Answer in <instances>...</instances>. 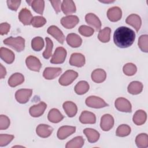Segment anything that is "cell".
<instances>
[{
    "mask_svg": "<svg viewBox=\"0 0 148 148\" xmlns=\"http://www.w3.org/2000/svg\"><path fill=\"white\" fill-rule=\"evenodd\" d=\"M135 39V33L130 28L120 27L117 28L113 35L114 44L120 48H127L131 46Z\"/></svg>",
    "mask_w": 148,
    "mask_h": 148,
    "instance_id": "cell-1",
    "label": "cell"
},
{
    "mask_svg": "<svg viewBox=\"0 0 148 148\" xmlns=\"http://www.w3.org/2000/svg\"><path fill=\"white\" fill-rule=\"evenodd\" d=\"M3 43L18 52L23 51L25 47V39L21 36L16 38L10 36L3 40Z\"/></svg>",
    "mask_w": 148,
    "mask_h": 148,
    "instance_id": "cell-2",
    "label": "cell"
},
{
    "mask_svg": "<svg viewBox=\"0 0 148 148\" xmlns=\"http://www.w3.org/2000/svg\"><path fill=\"white\" fill-rule=\"evenodd\" d=\"M78 76V73L73 70L65 71L59 79V83L62 86H68L71 84Z\"/></svg>",
    "mask_w": 148,
    "mask_h": 148,
    "instance_id": "cell-3",
    "label": "cell"
},
{
    "mask_svg": "<svg viewBox=\"0 0 148 148\" xmlns=\"http://www.w3.org/2000/svg\"><path fill=\"white\" fill-rule=\"evenodd\" d=\"M86 104L87 106L93 108H102L108 106L103 99L97 96H90L86 99Z\"/></svg>",
    "mask_w": 148,
    "mask_h": 148,
    "instance_id": "cell-4",
    "label": "cell"
},
{
    "mask_svg": "<svg viewBox=\"0 0 148 148\" xmlns=\"http://www.w3.org/2000/svg\"><path fill=\"white\" fill-rule=\"evenodd\" d=\"M66 54V51L64 47H58L56 48L50 60V62L54 64L63 63L65 60Z\"/></svg>",
    "mask_w": 148,
    "mask_h": 148,
    "instance_id": "cell-5",
    "label": "cell"
},
{
    "mask_svg": "<svg viewBox=\"0 0 148 148\" xmlns=\"http://www.w3.org/2000/svg\"><path fill=\"white\" fill-rule=\"evenodd\" d=\"M114 105L116 108L123 112H131L132 106L130 102L126 98L120 97L116 99Z\"/></svg>",
    "mask_w": 148,
    "mask_h": 148,
    "instance_id": "cell-6",
    "label": "cell"
},
{
    "mask_svg": "<svg viewBox=\"0 0 148 148\" xmlns=\"http://www.w3.org/2000/svg\"><path fill=\"white\" fill-rule=\"evenodd\" d=\"M32 94V89H20L16 92L15 97L17 102L19 103H25L29 99Z\"/></svg>",
    "mask_w": 148,
    "mask_h": 148,
    "instance_id": "cell-7",
    "label": "cell"
},
{
    "mask_svg": "<svg viewBox=\"0 0 148 148\" xmlns=\"http://www.w3.org/2000/svg\"><path fill=\"white\" fill-rule=\"evenodd\" d=\"M25 63L27 68L33 71L39 72L42 67V64L40 60L33 56L27 57L25 60Z\"/></svg>",
    "mask_w": 148,
    "mask_h": 148,
    "instance_id": "cell-8",
    "label": "cell"
},
{
    "mask_svg": "<svg viewBox=\"0 0 148 148\" xmlns=\"http://www.w3.org/2000/svg\"><path fill=\"white\" fill-rule=\"evenodd\" d=\"M79 21L77 16L75 15H69L63 17L61 19V23L63 27L66 29H71L76 26Z\"/></svg>",
    "mask_w": 148,
    "mask_h": 148,
    "instance_id": "cell-9",
    "label": "cell"
},
{
    "mask_svg": "<svg viewBox=\"0 0 148 148\" xmlns=\"http://www.w3.org/2000/svg\"><path fill=\"white\" fill-rule=\"evenodd\" d=\"M46 108V103L44 102H40L37 105L32 106L29 109V112L31 116L34 117H38L43 114Z\"/></svg>",
    "mask_w": 148,
    "mask_h": 148,
    "instance_id": "cell-10",
    "label": "cell"
},
{
    "mask_svg": "<svg viewBox=\"0 0 148 148\" xmlns=\"http://www.w3.org/2000/svg\"><path fill=\"white\" fill-rule=\"evenodd\" d=\"M114 125V119L113 116L109 114L103 115L101 119L100 126L102 130L104 131L110 130Z\"/></svg>",
    "mask_w": 148,
    "mask_h": 148,
    "instance_id": "cell-11",
    "label": "cell"
},
{
    "mask_svg": "<svg viewBox=\"0 0 148 148\" xmlns=\"http://www.w3.org/2000/svg\"><path fill=\"white\" fill-rule=\"evenodd\" d=\"M47 32L49 34L51 35L53 37H54L60 43H64V42L65 40V36L62 32L57 26H50L48 28Z\"/></svg>",
    "mask_w": 148,
    "mask_h": 148,
    "instance_id": "cell-12",
    "label": "cell"
},
{
    "mask_svg": "<svg viewBox=\"0 0 148 148\" xmlns=\"http://www.w3.org/2000/svg\"><path fill=\"white\" fill-rule=\"evenodd\" d=\"M107 17L110 21H117L120 20L122 17V11L118 6L112 7L108 10Z\"/></svg>",
    "mask_w": 148,
    "mask_h": 148,
    "instance_id": "cell-13",
    "label": "cell"
},
{
    "mask_svg": "<svg viewBox=\"0 0 148 148\" xmlns=\"http://www.w3.org/2000/svg\"><path fill=\"white\" fill-rule=\"evenodd\" d=\"M85 62L84 56L82 54L79 53H74L72 54L69 59L70 65L77 67H82L84 66Z\"/></svg>",
    "mask_w": 148,
    "mask_h": 148,
    "instance_id": "cell-14",
    "label": "cell"
},
{
    "mask_svg": "<svg viewBox=\"0 0 148 148\" xmlns=\"http://www.w3.org/2000/svg\"><path fill=\"white\" fill-rule=\"evenodd\" d=\"M76 131V127L73 126H62L59 128L57 131V137L61 140L65 139L72 134H73Z\"/></svg>",
    "mask_w": 148,
    "mask_h": 148,
    "instance_id": "cell-15",
    "label": "cell"
},
{
    "mask_svg": "<svg viewBox=\"0 0 148 148\" xmlns=\"http://www.w3.org/2000/svg\"><path fill=\"white\" fill-rule=\"evenodd\" d=\"M33 18L31 12L27 8H23L18 14L19 20L25 25L31 24V21Z\"/></svg>",
    "mask_w": 148,
    "mask_h": 148,
    "instance_id": "cell-16",
    "label": "cell"
},
{
    "mask_svg": "<svg viewBox=\"0 0 148 148\" xmlns=\"http://www.w3.org/2000/svg\"><path fill=\"white\" fill-rule=\"evenodd\" d=\"M85 20L88 24L93 27L96 31H98L101 29V21L95 14L92 13H89L87 14L85 16Z\"/></svg>",
    "mask_w": 148,
    "mask_h": 148,
    "instance_id": "cell-17",
    "label": "cell"
},
{
    "mask_svg": "<svg viewBox=\"0 0 148 148\" xmlns=\"http://www.w3.org/2000/svg\"><path fill=\"white\" fill-rule=\"evenodd\" d=\"M62 72L61 68L47 67L46 68L43 72V76L47 80L53 79L58 76Z\"/></svg>",
    "mask_w": 148,
    "mask_h": 148,
    "instance_id": "cell-18",
    "label": "cell"
},
{
    "mask_svg": "<svg viewBox=\"0 0 148 148\" xmlns=\"http://www.w3.org/2000/svg\"><path fill=\"white\" fill-rule=\"evenodd\" d=\"M53 128L47 124H40L38 125L36 129L37 135L41 138H47L52 133Z\"/></svg>",
    "mask_w": 148,
    "mask_h": 148,
    "instance_id": "cell-19",
    "label": "cell"
},
{
    "mask_svg": "<svg viewBox=\"0 0 148 148\" xmlns=\"http://www.w3.org/2000/svg\"><path fill=\"white\" fill-rule=\"evenodd\" d=\"M125 22L127 24L132 26L137 32L139 30L142 24L141 18L140 16L136 14H131L129 15L127 17Z\"/></svg>",
    "mask_w": 148,
    "mask_h": 148,
    "instance_id": "cell-20",
    "label": "cell"
},
{
    "mask_svg": "<svg viewBox=\"0 0 148 148\" xmlns=\"http://www.w3.org/2000/svg\"><path fill=\"white\" fill-rule=\"evenodd\" d=\"M0 57L1 59L7 64H12L15 58L14 53L6 47H1Z\"/></svg>",
    "mask_w": 148,
    "mask_h": 148,
    "instance_id": "cell-21",
    "label": "cell"
},
{
    "mask_svg": "<svg viewBox=\"0 0 148 148\" xmlns=\"http://www.w3.org/2000/svg\"><path fill=\"white\" fill-rule=\"evenodd\" d=\"M66 40L67 43L72 47H78L82 43V38L76 34L71 33L66 36Z\"/></svg>",
    "mask_w": 148,
    "mask_h": 148,
    "instance_id": "cell-22",
    "label": "cell"
},
{
    "mask_svg": "<svg viewBox=\"0 0 148 148\" xmlns=\"http://www.w3.org/2000/svg\"><path fill=\"white\" fill-rule=\"evenodd\" d=\"M79 120L83 124H94L96 122V117L93 113L84 110L82 112Z\"/></svg>",
    "mask_w": 148,
    "mask_h": 148,
    "instance_id": "cell-23",
    "label": "cell"
},
{
    "mask_svg": "<svg viewBox=\"0 0 148 148\" xmlns=\"http://www.w3.org/2000/svg\"><path fill=\"white\" fill-rule=\"evenodd\" d=\"M61 9L63 13L68 15L76 12V8L74 2L72 0H64L61 4Z\"/></svg>",
    "mask_w": 148,
    "mask_h": 148,
    "instance_id": "cell-24",
    "label": "cell"
},
{
    "mask_svg": "<svg viewBox=\"0 0 148 148\" xmlns=\"http://www.w3.org/2000/svg\"><path fill=\"white\" fill-rule=\"evenodd\" d=\"M91 79L93 82L99 83L104 82L106 78L105 71L101 68L96 69L91 73Z\"/></svg>",
    "mask_w": 148,
    "mask_h": 148,
    "instance_id": "cell-25",
    "label": "cell"
},
{
    "mask_svg": "<svg viewBox=\"0 0 148 148\" xmlns=\"http://www.w3.org/2000/svg\"><path fill=\"white\" fill-rule=\"evenodd\" d=\"M63 109L67 116L69 117L75 116L77 111L76 105L72 101H66L63 103Z\"/></svg>",
    "mask_w": 148,
    "mask_h": 148,
    "instance_id": "cell-26",
    "label": "cell"
},
{
    "mask_svg": "<svg viewBox=\"0 0 148 148\" xmlns=\"http://www.w3.org/2000/svg\"><path fill=\"white\" fill-rule=\"evenodd\" d=\"M47 118L50 122L57 123L60 122L64 119V116L57 109L53 108L49 111Z\"/></svg>",
    "mask_w": 148,
    "mask_h": 148,
    "instance_id": "cell-27",
    "label": "cell"
},
{
    "mask_svg": "<svg viewBox=\"0 0 148 148\" xmlns=\"http://www.w3.org/2000/svg\"><path fill=\"white\" fill-rule=\"evenodd\" d=\"M24 81V77L23 74L20 73H14L9 77L8 84L12 87H14L23 83Z\"/></svg>",
    "mask_w": 148,
    "mask_h": 148,
    "instance_id": "cell-28",
    "label": "cell"
},
{
    "mask_svg": "<svg viewBox=\"0 0 148 148\" xmlns=\"http://www.w3.org/2000/svg\"><path fill=\"white\" fill-rule=\"evenodd\" d=\"M147 119V114L143 110H137L134 114L132 120L133 122L137 125H140L143 124Z\"/></svg>",
    "mask_w": 148,
    "mask_h": 148,
    "instance_id": "cell-29",
    "label": "cell"
},
{
    "mask_svg": "<svg viewBox=\"0 0 148 148\" xmlns=\"http://www.w3.org/2000/svg\"><path fill=\"white\" fill-rule=\"evenodd\" d=\"M83 132L90 143H95L99 138V133L94 129L87 128L83 130Z\"/></svg>",
    "mask_w": 148,
    "mask_h": 148,
    "instance_id": "cell-30",
    "label": "cell"
},
{
    "mask_svg": "<svg viewBox=\"0 0 148 148\" xmlns=\"http://www.w3.org/2000/svg\"><path fill=\"white\" fill-rule=\"evenodd\" d=\"M27 2L31 6L32 9L36 13L42 14L45 8V1L43 0L27 1Z\"/></svg>",
    "mask_w": 148,
    "mask_h": 148,
    "instance_id": "cell-31",
    "label": "cell"
},
{
    "mask_svg": "<svg viewBox=\"0 0 148 148\" xmlns=\"http://www.w3.org/2000/svg\"><path fill=\"white\" fill-rule=\"evenodd\" d=\"M128 91L132 95L140 94L143 90V84L138 81H133L130 83L128 86Z\"/></svg>",
    "mask_w": 148,
    "mask_h": 148,
    "instance_id": "cell-32",
    "label": "cell"
},
{
    "mask_svg": "<svg viewBox=\"0 0 148 148\" xmlns=\"http://www.w3.org/2000/svg\"><path fill=\"white\" fill-rule=\"evenodd\" d=\"M84 143V140L82 136H79L75 137L72 140L67 142L65 147L66 148H80Z\"/></svg>",
    "mask_w": 148,
    "mask_h": 148,
    "instance_id": "cell-33",
    "label": "cell"
},
{
    "mask_svg": "<svg viewBox=\"0 0 148 148\" xmlns=\"http://www.w3.org/2000/svg\"><path fill=\"white\" fill-rule=\"evenodd\" d=\"M135 143L138 147L146 148L148 147V136L145 133H142L137 135L135 139Z\"/></svg>",
    "mask_w": 148,
    "mask_h": 148,
    "instance_id": "cell-34",
    "label": "cell"
},
{
    "mask_svg": "<svg viewBox=\"0 0 148 148\" xmlns=\"http://www.w3.org/2000/svg\"><path fill=\"white\" fill-rule=\"evenodd\" d=\"M89 84L86 81L79 82L75 87V91L78 95H83L86 93L89 90Z\"/></svg>",
    "mask_w": 148,
    "mask_h": 148,
    "instance_id": "cell-35",
    "label": "cell"
},
{
    "mask_svg": "<svg viewBox=\"0 0 148 148\" xmlns=\"http://www.w3.org/2000/svg\"><path fill=\"white\" fill-rule=\"evenodd\" d=\"M111 29L109 27H105V28L99 31L98 35V39L103 42L107 43L110 40V35Z\"/></svg>",
    "mask_w": 148,
    "mask_h": 148,
    "instance_id": "cell-36",
    "label": "cell"
},
{
    "mask_svg": "<svg viewBox=\"0 0 148 148\" xmlns=\"http://www.w3.org/2000/svg\"><path fill=\"white\" fill-rule=\"evenodd\" d=\"M45 43L42 37L36 36L33 38L31 40V47L36 51H40L44 47Z\"/></svg>",
    "mask_w": 148,
    "mask_h": 148,
    "instance_id": "cell-37",
    "label": "cell"
},
{
    "mask_svg": "<svg viewBox=\"0 0 148 148\" xmlns=\"http://www.w3.org/2000/svg\"><path fill=\"white\" fill-rule=\"evenodd\" d=\"M131 130L129 125L127 124H121L118 127L116 130V134L120 137H124L128 136L131 133Z\"/></svg>",
    "mask_w": 148,
    "mask_h": 148,
    "instance_id": "cell-38",
    "label": "cell"
},
{
    "mask_svg": "<svg viewBox=\"0 0 148 148\" xmlns=\"http://www.w3.org/2000/svg\"><path fill=\"white\" fill-rule=\"evenodd\" d=\"M140 49L145 53L148 52V35H142L140 36L138 43Z\"/></svg>",
    "mask_w": 148,
    "mask_h": 148,
    "instance_id": "cell-39",
    "label": "cell"
},
{
    "mask_svg": "<svg viewBox=\"0 0 148 148\" xmlns=\"http://www.w3.org/2000/svg\"><path fill=\"white\" fill-rule=\"evenodd\" d=\"M45 40L46 42V46L45 50L43 53V56L45 58L49 59L51 56L52 50L53 47V43L49 38L46 37Z\"/></svg>",
    "mask_w": 148,
    "mask_h": 148,
    "instance_id": "cell-40",
    "label": "cell"
},
{
    "mask_svg": "<svg viewBox=\"0 0 148 148\" xmlns=\"http://www.w3.org/2000/svg\"><path fill=\"white\" fill-rule=\"evenodd\" d=\"M123 70L125 75L132 76L136 72L137 68L136 65L132 63H127L124 65Z\"/></svg>",
    "mask_w": 148,
    "mask_h": 148,
    "instance_id": "cell-41",
    "label": "cell"
},
{
    "mask_svg": "<svg viewBox=\"0 0 148 148\" xmlns=\"http://www.w3.org/2000/svg\"><path fill=\"white\" fill-rule=\"evenodd\" d=\"M46 20L44 17L37 16L33 17L31 21V24L34 27L39 28L43 26L46 24Z\"/></svg>",
    "mask_w": 148,
    "mask_h": 148,
    "instance_id": "cell-42",
    "label": "cell"
},
{
    "mask_svg": "<svg viewBox=\"0 0 148 148\" xmlns=\"http://www.w3.org/2000/svg\"><path fill=\"white\" fill-rule=\"evenodd\" d=\"M78 31L81 35L84 36H87V37L92 35L94 32V30L92 28L85 25L80 26Z\"/></svg>",
    "mask_w": 148,
    "mask_h": 148,
    "instance_id": "cell-43",
    "label": "cell"
},
{
    "mask_svg": "<svg viewBox=\"0 0 148 148\" xmlns=\"http://www.w3.org/2000/svg\"><path fill=\"white\" fill-rule=\"evenodd\" d=\"M13 139H14V136L12 135L1 134L0 135V146L3 147L8 145Z\"/></svg>",
    "mask_w": 148,
    "mask_h": 148,
    "instance_id": "cell-44",
    "label": "cell"
},
{
    "mask_svg": "<svg viewBox=\"0 0 148 148\" xmlns=\"http://www.w3.org/2000/svg\"><path fill=\"white\" fill-rule=\"evenodd\" d=\"M10 125V120L8 116L1 114L0 116V130H6Z\"/></svg>",
    "mask_w": 148,
    "mask_h": 148,
    "instance_id": "cell-45",
    "label": "cell"
},
{
    "mask_svg": "<svg viewBox=\"0 0 148 148\" xmlns=\"http://www.w3.org/2000/svg\"><path fill=\"white\" fill-rule=\"evenodd\" d=\"M6 3H7L8 8L10 10L16 11L21 3V1H20V0H17V1L8 0L6 1Z\"/></svg>",
    "mask_w": 148,
    "mask_h": 148,
    "instance_id": "cell-46",
    "label": "cell"
},
{
    "mask_svg": "<svg viewBox=\"0 0 148 148\" xmlns=\"http://www.w3.org/2000/svg\"><path fill=\"white\" fill-rule=\"evenodd\" d=\"M10 25L8 23H2L0 24V34L1 35H6L10 30Z\"/></svg>",
    "mask_w": 148,
    "mask_h": 148,
    "instance_id": "cell-47",
    "label": "cell"
},
{
    "mask_svg": "<svg viewBox=\"0 0 148 148\" xmlns=\"http://www.w3.org/2000/svg\"><path fill=\"white\" fill-rule=\"evenodd\" d=\"M50 2L51 3L55 12L56 13H58L61 9V1L60 0L56 1H50Z\"/></svg>",
    "mask_w": 148,
    "mask_h": 148,
    "instance_id": "cell-48",
    "label": "cell"
},
{
    "mask_svg": "<svg viewBox=\"0 0 148 148\" xmlns=\"http://www.w3.org/2000/svg\"><path fill=\"white\" fill-rule=\"evenodd\" d=\"M6 75V71L5 68L2 65V64H0V78L3 79Z\"/></svg>",
    "mask_w": 148,
    "mask_h": 148,
    "instance_id": "cell-49",
    "label": "cell"
},
{
    "mask_svg": "<svg viewBox=\"0 0 148 148\" xmlns=\"http://www.w3.org/2000/svg\"><path fill=\"white\" fill-rule=\"evenodd\" d=\"M102 2H104V3H109V2H113L114 1H101Z\"/></svg>",
    "mask_w": 148,
    "mask_h": 148,
    "instance_id": "cell-50",
    "label": "cell"
}]
</instances>
